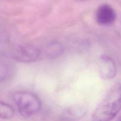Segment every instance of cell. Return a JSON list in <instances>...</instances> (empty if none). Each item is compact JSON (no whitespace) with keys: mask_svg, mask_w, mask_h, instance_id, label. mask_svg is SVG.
Instances as JSON below:
<instances>
[{"mask_svg":"<svg viewBox=\"0 0 121 121\" xmlns=\"http://www.w3.org/2000/svg\"><path fill=\"white\" fill-rule=\"evenodd\" d=\"M121 110V84L115 83L108 91L92 115V121H111Z\"/></svg>","mask_w":121,"mask_h":121,"instance_id":"cell-1","label":"cell"},{"mask_svg":"<svg viewBox=\"0 0 121 121\" xmlns=\"http://www.w3.org/2000/svg\"><path fill=\"white\" fill-rule=\"evenodd\" d=\"M14 101L22 117H31L40 111L41 101L36 95L28 92H20L14 95Z\"/></svg>","mask_w":121,"mask_h":121,"instance_id":"cell-2","label":"cell"},{"mask_svg":"<svg viewBox=\"0 0 121 121\" xmlns=\"http://www.w3.org/2000/svg\"><path fill=\"white\" fill-rule=\"evenodd\" d=\"M11 57L15 60L24 63H31L41 58L42 52L40 48L30 45L18 46L10 52Z\"/></svg>","mask_w":121,"mask_h":121,"instance_id":"cell-3","label":"cell"},{"mask_svg":"<svg viewBox=\"0 0 121 121\" xmlns=\"http://www.w3.org/2000/svg\"><path fill=\"white\" fill-rule=\"evenodd\" d=\"M99 74L104 80H110L117 74V67L113 59L108 56H102L98 60Z\"/></svg>","mask_w":121,"mask_h":121,"instance_id":"cell-4","label":"cell"},{"mask_svg":"<svg viewBox=\"0 0 121 121\" xmlns=\"http://www.w3.org/2000/svg\"><path fill=\"white\" fill-rule=\"evenodd\" d=\"M95 18L99 24L102 26H109L115 21V11L111 6L108 4H103L97 9Z\"/></svg>","mask_w":121,"mask_h":121,"instance_id":"cell-5","label":"cell"},{"mask_svg":"<svg viewBox=\"0 0 121 121\" xmlns=\"http://www.w3.org/2000/svg\"><path fill=\"white\" fill-rule=\"evenodd\" d=\"M86 113V110L82 106H74L68 108L64 111L65 118L69 119H78L81 118Z\"/></svg>","mask_w":121,"mask_h":121,"instance_id":"cell-6","label":"cell"},{"mask_svg":"<svg viewBox=\"0 0 121 121\" xmlns=\"http://www.w3.org/2000/svg\"><path fill=\"white\" fill-rule=\"evenodd\" d=\"M64 52L63 47L57 42L50 44L46 49V55L50 59H56L62 55Z\"/></svg>","mask_w":121,"mask_h":121,"instance_id":"cell-7","label":"cell"},{"mask_svg":"<svg viewBox=\"0 0 121 121\" xmlns=\"http://www.w3.org/2000/svg\"><path fill=\"white\" fill-rule=\"evenodd\" d=\"M0 114L1 118L4 119H9L13 118L14 115V110L10 105L6 103H1Z\"/></svg>","mask_w":121,"mask_h":121,"instance_id":"cell-8","label":"cell"},{"mask_svg":"<svg viewBox=\"0 0 121 121\" xmlns=\"http://www.w3.org/2000/svg\"><path fill=\"white\" fill-rule=\"evenodd\" d=\"M9 65L7 64L1 65V81L5 80L9 78L11 74L13 73V69L11 67H9Z\"/></svg>","mask_w":121,"mask_h":121,"instance_id":"cell-9","label":"cell"},{"mask_svg":"<svg viewBox=\"0 0 121 121\" xmlns=\"http://www.w3.org/2000/svg\"><path fill=\"white\" fill-rule=\"evenodd\" d=\"M76 1H87V0H75Z\"/></svg>","mask_w":121,"mask_h":121,"instance_id":"cell-10","label":"cell"},{"mask_svg":"<svg viewBox=\"0 0 121 121\" xmlns=\"http://www.w3.org/2000/svg\"></svg>","mask_w":121,"mask_h":121,"instance_id":"cell-11","label":"cell"}]
</instances>
